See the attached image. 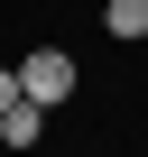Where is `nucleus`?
Listing matches in <instances>:
<instances>
[{
	"label": "nucleus",
	"mask_w": 148,
	"mask_h": 157,
	"mask_svg": "<svg viewBox=\"0 0 148 157\" xmlns=\"http://www.w3.org/2000/svg\"><path fill=\"white\" fill-rule=\"evenodd\" d=\"M74 83H84V74H74V56H65V46L19 56V93H28L37 111H65V102H74Z\"/></svg>",
	"instance_id": "obj_1"
},
{
	"label": "nucleus",
	"mask_w": 148,
	"mask_h": 157,
	"mask_svg": "<svg viewBox=\"0 0 148 157\" xmlns=\"http://www.w3.org/2000/svg\"><path fill=\"white\" fill-rule=\"evenodd\" d=\"M0 139H10V148H37V139H46V111H37L28 93H19L10 111H0Z\"/></svg>",
	"instance_id": "obj_2"
},
{
	"label": "nucleus",
	"mask_w": 148,
	"mask_h": 157,
	"mask_svg": "<svg viewBox=\"0 0 148 157\" xmlns=\"http://www.w3.org/2000/svg\"><path fill=\"white\" fill-rule=\"evenodd\" d=\"M102 28H111V37H148V0H111Z\"/></svg>",
	"instance_id": "obj_3"
},
{
	"label": "nucleus",
	"mask_w": 148,
	"mask_h": 157,
	"mask_svg": "<svg viewBox=\"0 0 148 157\" xmlns=\"http://www.w3.org/2000/svg\"><path fill=\"white\" fill-rule=\"evenodd\" d=\"M19 102V65H0V111H10Z\"/></svg>",
	"instance_id": "obj_4"
}]
</instances>
